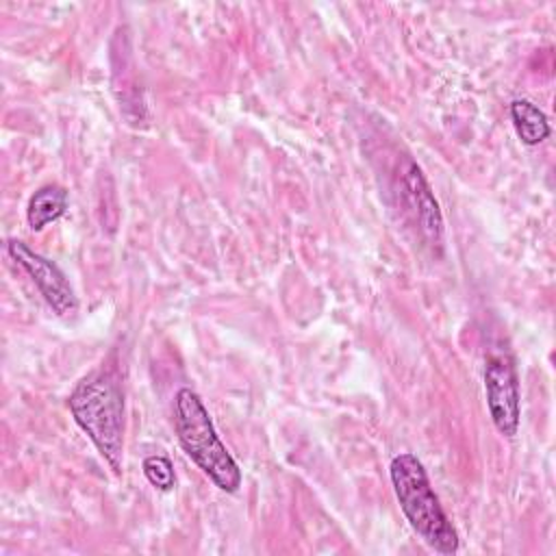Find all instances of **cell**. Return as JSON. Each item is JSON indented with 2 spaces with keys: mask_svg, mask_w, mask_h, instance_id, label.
I'll return each mask as SVG.
<instances>
[{
  "mask_svg": "<svg viewBox=\"0 0 556 556\" xmlns=\"http://www.w3.org/2000/svg\"><path fill=\"white\" fill-rule=\"evenodd\" d=\"M67 406L78 428L119 476L124 456V395L117 378L104 369L87 374L74 387Z\"/></svg>",
  "mask_w": 556,
  "mask_h": 556,
  "instance_id": "1",
  "label": "cell"
},
{
  "mask_svg": "<svg viewBox=\"0 0 556 556\" xmlns=\"http://www.w3.org/2000/svg\"><path fill=\"white\" fill-rule=\"evenodd\" d=\"M174 428L185 454L226 493L241 486V469L219 441L215 426L200 395L189 387L176 391L174 397Z\"/></svg>",
  "mask_w": 556,
  "mask_h": 556,
  "instance_id": "3",
  "label": "cell"
},
{
  "mask_svg": "<svg viewBox=\"0 0 556 556\" xmlns=\"http://www.w3.org/2000/svg\"><path fill=\"white\" fill-rule=\"evenodd\" d=\"M7 252L13 258V263L20 265L30 276V280L35 282V287L39 289V293L56 315L70 317L76 313L78 300L74 295V289L65 278V274L52 261L33 252L24 241H17V239L7 241Z\"/></svg>",
  "mask_w": 556,
  "mask_h": 556,
  "instance_id": "5",
  "label": "cell"
},
{
  "mask_svg": "<svg viewBox=\"0 0 556 556\" xmlns=\"http://www.w3.org/2000/svg\"><path fill=\"white\" fill-rule=\"evenodd\" d=\"M67 208V191L59 185H43L39 187L26 208V219L33 230H43L48 224L63 217Z\"/></svg>",
  "mask_w": 556,
  "mask_h": 556,
  "instance_id": "7",
  "label": "cell"
},
{
  "mask_svg": "<svg viewBox=\"0 0 556 556\" xmlns=\"http://www.w3.org/2000/svg\"><path fill=\"white\" fill-rule=\"evenodd\" d=\"M143 473H146L148 482L154 489H159V491H172L174 489L176 478H174V467H172L167 456L154 454V456L143 458Z\"/></svg>",
  "mask_w": 556,
  "mask_h": 556,
  "instance_id": "9",
  "label": "cell"
},
{
  "mask_svg": "<svg viewBox=\"0 0 556 556\" xmlns=\"http://www.w3.org/2000/svg\"><path fill=\"white\" fill-rule=\"evenodd\" d=\"M389 473L400 508L417 536L439 554H456L460 545L458 532L432 491L421 460L410 452L397 454Z\"/></svg>",
  "mask_w": 556,
  "mask_h": 556,
  "instance_id": "2",
  "label": "cell"
},
{
  "mask_svg": "<svg viewBox=\"0 0 556 556\" xmlns=\"http://www.w3.org/2000/svg\"><path fill=\"white\" fill-rule=\"evenodd\" d=\"M484 391L493 426L500 434L515 437L521 417V397L517 369L506 354H493L486 358Z\"/></svg>",
  "mask_w": 556,
  "mask_h": 556,
  "instance_id": "4",
  "label": "cell"
},
{
  "mask_svg": "<svg viewBox=\"0 0 556 556\" xmlns=\"http://www.w3.org/2000/svg\"><path fill=\"white\" fill-rule=\"evenodd\" d=\"M510 119H513L517 137L526 146H539L552 132L545 113L534 102H530L526 98H517L510 102Z\"/></svg>",
  "mask_w": 556,
  "mask_h": 556,
  "instance_id": "8",
  "label": "cell"
},
{
  "mask_svg": "<svg viewBox=\"0 0 556 556\" xmlns=\"http://www.w3.org/2000/svg\"><path fill=\"white\" fill-rule=\"evenodd\" d=\"M402 187H404L406 204L413 211L421 235L430 243H441L443 217H441L439 202L434 200V193H432L426 176L421 174L419 165H415L413 161H406V165L402 169Z\"/></svg>",
  "mask_w": 556,
  "mask_h": 556,
  "instance_id": "6",
  "label": "cell"
}]
</instances>
